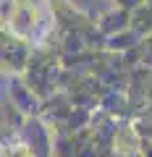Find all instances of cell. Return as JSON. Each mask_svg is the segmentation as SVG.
<instances>
[{"label":"cell","instance_id":"cell-1","mask_svg":"<svg viewBox=\"0 0 152 157\" xmlns=\"http://www.w3.org/2000/svg\"><path fill=\"white\" fill-rule=\"evenodd\" d=\"M129 21H131V13H126L123 8L121 11H113V13H107L105 18L100 21V32H105V34H121V32H126L129 29Z\"/></svg>","mask_w":152,"mask_h":157},{"label":"cell","instance_id":"cell-2","mask_svg":"<svg viewBox=\"0 0 152 157\" xmlns=\"http://www.w3.org/2000/svg\"><path fill=\"white\" fill-rule=\"evenodd\" d=\"M129 29L136 34V37L152 34V6H139L136 8L134 16H131V21H129Z\"/></svg>","mask_w":152,"mask_h":157},{"label":"cell","instance_id":"cell-3","mask_svg":"<svg viewBox=\"0 0 152 157\" xmlns=\"http://www.w3.org/2000/svg\"><path fill=\"white\" fill-rule=\"evenodd\" d=\"M118 3H121V6H123V11H126V13H129L131 8H134V11H136V8H139V6H144L142 0H118Z\"/></svg>","mask_w":152,"mask_h":157}]
</instances>
